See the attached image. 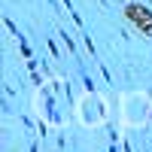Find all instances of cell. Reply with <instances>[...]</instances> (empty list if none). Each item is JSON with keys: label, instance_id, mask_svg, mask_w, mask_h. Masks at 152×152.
I'll return each mask as SVG.
<instances>
[{"label": "cell", "instance_id": "6da1fadb", "mask_svg": "<svg viewBox=\"0 0 152 152\" xmlns=\"http://www.w3.org/2000/svg\"><path fill=\"white\" fill-rule=\"evenodd\" d=\"M122 12H125V18H128L146 40H152V9L146 3H125Z\"/></svg>", "mask_w": 152, "mask_h": 152}]
</instances>
